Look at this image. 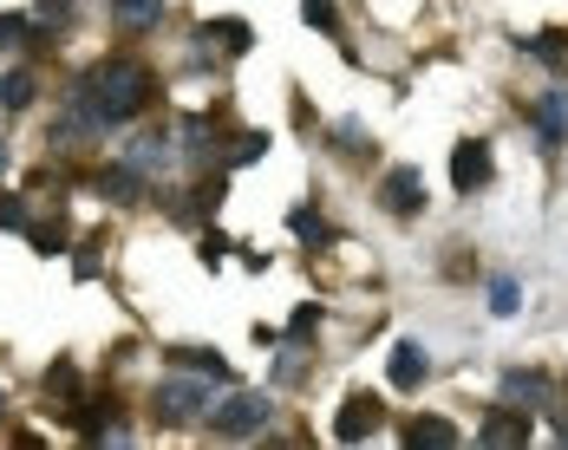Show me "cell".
I'll use <instances>...</instances> for the list:
<instances>
[{"instance_id":"obj_26","label":"cell","mask_w":568,"mask_h":450,"mask_svg":"<svg viewBox=\"0 0 568 450\" xmlns=\"http://www.w3.org/2000/svg\"><path fill=\"white\" fill-rule=\"evenodd\" d=\"M0 170H7V144H0Z\"/></svg>"},{"instance_id":"obj_12","label":"cell","mask_w":568,"mask_h":450,"mask_svg":"<svg viewBox=\"0 0 568 450\" xmlns=\"http://www.w3.org/2000/svg\"><path fill=\"white\" fill-rule=\"evenodd\" d=\"M405 444H412V450H452L457 444V425H452V418H412V425H405Z\"/></svg>"},{"instance_id":"obj_13","label":"cell","mask_w":568,"mask_h":450,"mask_svg":"<svg viewBox=\"0 0 568 450\" xmlns=\"http://www.w3.org/2000/svg\"><path fill=\"white\" fill-rule=\"evenodd\" d=\"M164 359H171V366H183V372H210V379H229V359L216 352V346H171Z\"/></svg>"},{"instance_id":"obj_11","label":"cell","mask_w":568,"mask_h":450,"mask_svg":"<svg viewBox=\"0 0 568 450\" xmlns=\"http://www.w3.org/2000/svg\"><path fill=\"white\" fill-rule=\"evenodd\" d=\"M536 137H542V151H556L568 137V92H549V99L536 105Z\"/></svg>"},{"instance_id":"obj_3","label":"cell","mask_w":568,"mask_h":450,"mask_svg":"<svg viewBox=\"0 0 568 450\" xmlns=\"http://www.w3.org/2000/svg\"><path fill=\"white\" fill-rule=\"evenodd\" d=\"M379 209L398 216V223H412V216H425V183H418V170H386V183H379Z\"/></svg>"},{"instance_id":"obj_20","label":"cell","mask_w":568,"mask_h":450,"mask_svg":"<svg viewBox=\"0 0 568 450\" xmlns=\"http://www.w3.org/2000/svg\"><path fill=\"white\" fill-rule=\"evenodd\" d=\"M0 105H7V112L33 105V72H7V79H0Z\"/></svg>"},{"instance_id":"obj_7","label":"cell","mask_w":568,"mask_h":450,"mask_svg":"<svg viewBox=\"0 0 568 450\" xmlns=\"http://www.w3.org/2000/svg\"><path fill=\"white\" fill-rule=\"evenodd\" d=\"M92 190H99L105 203H118V209H131V203H144V170L138 164H105V170H92Z\"/></svg>"},{"instance_id":"obj_24","label":"cell","mask_w":568,"mask_h":450,"mask_svg":"<svg viewBox=\"0 0 568 450\" xmlns=\"http://www.w3.org/2000/svg\"><path fill=\"white\" fill-rule=\"evenodd\" d=\"M0 228H27V203L20 196H0Z\"/></svg>"},{"instance_id":"obj_18","label":"cell","mask_w":568,"mask_h":450,"mask_svg":"<svg viewBox=\"0 0 568 450\" xmlns=\"http://www.w3.org/2000/svg\"><path fill=\"white\" fill-rule=\"evenodd\" d=\"M287 228H294V235H301V242H307V248H327V242H334V228L321 223V216H314V209H294V216H287Z\"/></svg>"},{"instance_id":"obj_27","label":"cell","mask_w":568,"mask_h":450,"mask_svg":"<svg viewBox=\"0 0 568 450\" xmlns=\"http://www.w3.org/2000/svg\"><path fill=\"white\" fill-rule=\"evenodd\" d=\"M0 411H7V392H0Z\"/></svg>"},{"instance_id":"obj_4","label":"cell","mask_w":568,"mask_h":450,"mask_svg":"<svg viewBox=\"0 0 568 450\" xmlns=\"http://www.w3.org/2000/svg\"><path fill=\"white\" fill-rule=\"evenodd\" d=\"M529 431H536V411H523V405H497V411L484 418L477 444H490V450H516V444H529Z\"/></svg>"},{"instance_id":"obj_9","label":"cell","mask_w":568,"mask_h":450,"mask_svg":"<svg viewBox=\"0 0 568 450\" xmlns=\"http://www.w3.org/2000/svg\"><path fill=\"white\" fill-rule=\"evenodd\" d=\"M248 40H255V33H248L242 20H203V27H196V47H216V53H229V59L248 53Z\"/></svg>"},{"instance_id":"obj_22","label":"cell","mask_w":568,"mask_h":450,"mask_svg":"<svg viewBox=\"0 0 568 450\" xmlns=\"http://www.w3.org/2000/svg\"><path fill=\"white\" fill-rule=\"evenodd\" d=\"M516 300H523V294H516V282H504V275H497V282H490V314H516Z\"/></svg>"},{"instance_id":"obj_16","label":"cell","mask_w":568,"mask_h":450,"mask_svg":"<svg viewBox=\"0 0 568 450\" xmlns=\"http://www.w3.org/2000/svg\"><path fill=\"white\" fill-rule=\"evenodd\" d=\"M314 334H321V307H314V300H301L282 339H287V346H314Z\"/></svg>"},{"instance_id":"obj_23","label":"cell","mask_w":568,"mask_h":450,"mask_svg":"<svg viewBox=\"0 0 568 450\" xmlns=\"http://www.w3.org/2000/svg\"><path fill=\"white\" fill-rule=\"evenodd\" d=\"M27 40V13H0V53Z\"/></svg>"},{"instance_id":"obj_19","label":"cell","mask_w":568,"mask_h":450,"mask_svg":"<svg viewBox=\"0 0 568 450\" xmlns=\"http://www.w3.org/2000/svg\"><path fill=\"white\" fill-rule=\"evenodd\" d=\"M301 13H307V27H314V33L341 40V7H334V0H301Z\"/></svg>"},{"instance_id":"obj_15","label":"cell","mask_w":568,"mask_h":450,"mask_svg":"<svg viewBox=\"0 0 568 450\" xmlns=\"http://www.w3.org/2000/svg\"><path fill=\"white\" fill-rule=\"evenodd\" d=\"M118 27H158L164 20V0H112Z\"/></svg>"},{"instance_id":"obj_8","label":"cell","mask_w":568,"mask_h":450,"mask_svg":"<svg viewBox=\"0 0 568 450\" xmlns=\"http://www.w3.org/2000/svg\"><path fill=\"white\" fill-rule=\"evenodd\" d=\"M425 372H432L425 346H418V339H398V346H393V366H386V379H393L398 392H418V386H425Z\"/></svg>"},{"instance_id":"obj_21","label":"cell","mask_w":568,"mask_h":450,"mask_svg":"<svg viewBox=\"0 0 568 450\" xmlns=\"http://www.w3.org/2000/svg\"><path fill=\"white\" fill-rule=\"evenodd\" d=\"M307 366H314V359H307V346H294V352H282L275 379H282V386H294V379H307Z\"/></svg>"},{"instance_id":"obj_10","label":"cell","mask_w":568,"mask_h":450,"mask_svg":"<svg viewBox=\"0 0 568 450\" xmlns=\"http://www.w3.org/2000/svg\"><path fill=\"white\" fill-rule=\"evenodd\" d=\"M504 405L542 411V405H549V379H542V372H504Z\"/></svg>"},{"instance_id":"obj_1","label":"cell","mask_w":568,"mask_h":450,"mask_svg":"<svg viewBox=\"0 0 568 450\" xmlns=\"http://www.w3.org/2000/svg\"><path fill=\"white\" fill-rule=\"evenodd\" d=\"M210 405H216V386H210V372H183V366H176L171 379L151 392V418H158V425H196Z\"/></svg>"},{"instance_id":"obj_5","label":"cell","mask_w":568,"mask_h":450,"mask_svg":"<svg viewBox=\"0 0 568 450\" xmlns=\"http://www.w3.org/2000/svg\"><path fill=\"white\" fill-rule=\"evenodd\" d=\"M379 418H386V405H379V398H373V392H353L341 405V418H334V438H341V444H366V438L379 431Z\"/></svg>"},{"instance_id":"obj_6","label":"cell","mask_w":568,"mask_h":450,"mask_svg":"<svg viewBox=\"0 0 568 450\" xmlns=\"http://www.w3.org/2000/svg\"><path fill=\"white\" fill-rule=\"evenodd\" d=\"M452 183H457V196L490 190V144H484V137H464L452 151Z\"/></svg>"},{"instance_id":"obj_14","label":"cell","mask_w":568,"mask_h":450,"mask_svg":"<svg viewBox=\"0 0 568 450\" xmlns=\"http://www.w3.org/2000/svg\"><path fill=\"white\" fill-rule=\"evenodd\" d=\"M27 242H33V255H65V248H72V228L65 223H27Z\"/></svg>"},{"instance_id":"obj_25","label":"cell","mask_w":568,"mask_h":450,"mask_svg":"<svg viewBox=\"0 0 568 450\" xmlns=\"http://www.w3.org/2000/svg\"><path fill=\"white\" fill-rule=\"evenodd\" d=\"M196 255H203V262L216 268V262H223V255H229V242H223V235H203V242H196Z\"/></svg>"},{"instance_id":"obj_17","label":"cell","mask_w":568,"mask_h":450,"mask_svg":"<svg viewBox=\"0 0 568 450\" xmlns=\"http://www.w3.org/2000/svg\"><path fill=\"white\" fill-rule=\"evenodd\" d=\"M523 53H536L542 65H568V33H529Z\"/></svg>"},{"instance_id":"obj_2","label":"cell","mask_w":568,"mask_h":450,"mask_svg":"<svg viewBox=\"0 0 568 450\" xmlns=\"http://www.w3.org/2000/svg\"><path fill=\"white\" fill-rule=\"evenodd\" d=\"M203 425H210L216 438H255V431L268 425V398L262 392H229L203 411Z\"/></svg>"}]
</instances>
